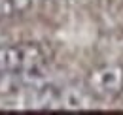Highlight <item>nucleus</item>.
<instances>
[{"label":"nucleus","instance_id":"1","mask_svg":"<svg viewBox=\"0 0 123 115\" xmlns=\"http://www.w3.org/2000/svg\"><path fill=\"white\" fill-rule=\"evenodd\" d=\"M51 58L53 51L46 43H0V77L21 74H44L51 64Z\"/></svg>","mask_w":123,"mask_h":115},{"label":"nucleus","instance_id":"2","mask_svg":"<svg viewBox=\"0 0 123 115\" xmlns=\"http://www.w3.org/2000/svg\"><path fill=\"white\" fill-rule=\"evenodd\" d=\"M85 89L97 102H114L123 94V64L104 62L85 77Z\"/></svg>","mask_w":123,"mask_h":115},{"label":"nucleus","instance_id":"3","mask_svg":"<svg viewBox=\"0 0 123 115\" xmlns=\"http://www.w3.org/2000/svg\"><path fill=\"white\" fill-rule=\"evenodd\" d=\"M32 4L34 0H0V23L25 15Z\"/></svg>","mask_w":123,"mask_h":115},{"label":"nucleus","instance_id":"4","mask_svg":"<svg viewBox=\"0 0 123 115\" xmlns=\"http://www.w3.org/2000/svg\"><path fill=\"white\" fill-rule=\"evenodd\" d=\"M59 2H72V0H59Z\"/></svg>","mask_w":123,"mask_h":115}]
</instances>
